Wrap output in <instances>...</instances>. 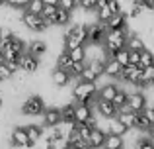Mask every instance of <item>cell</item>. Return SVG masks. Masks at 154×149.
I'll return each instance as SVG.
<instances>
[{
    "label": "cell",
    "instance_id": "cell-46",
    "mask_svg": "<svg viewBox=\"0 0 154 149\" xmlns=\"http://www.w3.org/2000/svg\"><path fill=\"white\" fill-rule=\"evenodd\" d=\"M66 149H84V147H80V145H74V147H66Z\"/></svg>",
    "mask_w": 154,
    "mask_h": 149
},
{
    "label": "cell",
    "instance_id": "cell-47",
    "mask_svg": "<svg viewBox=\"0 0 154 149\" xmlns=\"http://www.w3.org/2000/svg\"><path fill=\"white\" fill-rule=\"evenodd\" d=\"M117 149H125V147H117Z\"/></svg>",
    "mask_w": 154,
    "mask_h": 149
},
{
    "label": "cell",
    "instance_id": "cell-38",
    "mask_svg": "<svg viewBox=\"0 0 154 149\" xmlns=\"http://www.w3.org/2000/svg\"><path fill=\"white\" fill-rule=\"evenodd\" d=\"M27 4H29V0H6V6L14 8V10H26Z\"/></svg>",
    "mask_w": 154,
    "mask_h": 149
},
{
    "label": "cell",
    "instance_id": "cell-9",
    "mask_svg": "<svg viewBox=\"0 0 154 149\" xmlns=\"http://www.w3.org/2000/svg\"><path fill=\"white\" fill-rule=\"evenodd\" d=\"M94 108H96V114H98L100 118L109 120V118H115L117 116V106L111 102V100H103V98L98 96V102H96Z\"/></svg>",
    "mask_w": 154,
    "mask_h": 149
},
{
    "label": "cell",
    "instance_id": "cell-42",
    "mask_svg": "<svg viewBox=\"0 0 154 149\" xmlns=\"http://www.w3.org/2000/svg\"><path fill=\"white\" fill-rule=\"evenodd\" d=\"M45 149H63V147H59L57 143H47V145H45Z\"/></svg>",
    "mask_w": 154,
    "mask_h": 149
},
{
    "label": "cell",
    "instance_id": "cell-23",
    "mask_svg": "<svg viewBox=\"0 0 154 149\" xmlns=\"http://www.w3.org/2000/svg\"><path fill=\"white\" fill-rule=\"evenodd\" d=\"M119 90V86H117L115 83H107L103 84L102 88H98V96L103 100H113V96H115V92Z\"/></svg>",
    "mask_w": 154,
    "mask_h": 149
},
{
    "label": "cell",
    "instance_id": "cell-27",
    "mask_svg": "<svg viewBox=\"0 0 154 149\" xmlns=\"http://www.w3.org/2000/svg\"><path fill=\"white\" fill-rule=\"evenodd\" d=\"M60 114L63 120H74V100H68L60 106Z\"/></svg>",
    "mask_w": 154,
    "mask_h": 149
},
{
    "label": "cell",
    "instance_id": "cell-10",
    "mask_svg": "<svg viewBox=\"0 0 154 149\" xmlns=\"http://www.w3.org/2000/svg\"><path fill=\"white\" fill-rule=\"evenodd\" d=\"M43 126L45 128H57L60 122H63V114H60V108L53 106V108H45L43 112Z\"/></svg>",
    "mask_w": 154,
    "mask_h": 149
},
{
    "label": "cell",
    "instance_id": "cell-21",
    "mask_svg": "<svg viewBox=\"0 0 154 149\" xmlns=\"http://www.w3.org/2000/svg\"><path fill=\"white\" fill-rule=\"evenodd\" d=\"M26 128V134H27V139H29L31 143H37L39 139L43 138V126H35V124H27V126H23Z\"/></svg>",
    "mask_w": 154,
    "mask_h": 149
},
{
    "label": "cell",
    "instance_id": "cell-2",
    "mask_svg": "<svg viewBox=\"0 0 154 149\" xmlns=\"http://www.w3.org/2000/svg\"><path fill=\"white\" fill-rule=\"evenodd\" d=\"M127 35H129V28H125V30H107V34H105V39H103V49L105 53L113 55L115 51H119L121 47H125V43H127Z\"/></svg>",
    "mask_w": 154,
    "mask_h": 149
},
{
    "label": "cell",
    "instance_id": "cell-7",
    "mask_svg": "<svg viewBox=\"0 0 154 149\" xmlns=\"http://www.w3.org/2000/svg\"><path fill=\"white\" fill-rule=\"evenodd\" d=\"M18 65L22 71H26V73H37L39 69H41V61H39V57H35V55H31L29 51H23L22 55H20L18 59Z\"/></svg>",
    "mask_w": 154,
    "mask_h": 149
},
{
    "label": "cell",
    "instance_id": "cell-8",
    "mask_svg": "<svg viewBox=\"0 0 154 149\" xmlns=\"http://www.w3.org/2000/svg\"><path fill=\"white\" fill-rule=\"evenodd\" d=\"M127 104H129V108H131L133 112H143L144 108L148 106V98H146V94H144L143 90L135 88V90H131V92H129Z\"/></svg>",
    "mask_w": 154,
    "mask_h": 149
},
{
    "label": "cell",
    "instance_id": "cell-3",
    "mask_svg": "<svg viewBox=\"0 0 154 149\" xmlns=\"http://www.w3.org/2000/svg\"><path fill=\"white\" fill-rule=\"evenodd\" d=\"M20 20H22V24L29 31H33V34H43V31H47L51 28L49 20H45L41 14H33V12H27V10L22 12Z\"/></svg>",
    "mask_w": 154,
    "mask_h": 149
},
{
    "label": "cell",
    "instance_id": "cell-35",
    "mask_svg": "<svg viewBox=\"0 0 154 149\" xmlns=\"http://www.w3.org/2000/svg\"><path fill=\"white\" fill-rule=\"evenodd\" d=\"M57 4H45V6H43V10H41V16L45 20H49V24H51V18L53 16H55V12H57Z\"/></svg>",
    "mask_w": 154,
    "mask_h": 149
},
{
    "label": "cell",
    "instance_id": "cell-41",
    "mask_svg": "<svg viewBox=\"0 0 154 149\" xmlns=\"http://www.w3.org/2000/svg\"><path fill=\"white\" fill-rule=\"evenodd\" d=\"M143 114L144 116H146V120H148V122H154V106H146V108H144V110H143Z\"/></svg>",
    "mask_w": 154,
    "mask_h": 149
},
{
    "label": "cell",
    "instance_id": "cell-36",
    "mask_svg": "<svg viewBox=\"0 0 154 149\" xmlns=\"http://www.w3.org/2000/svg\"><path fill=\"white\" fill-rule=\"evenodd\" d=\"M78 8L88 10V12H96V8H98V0H78Z\"/></svg>",
    "mask_w": 154,
    "mask_h": 149
},
{
    "label": "cell",
    "instance_id": "cell-17",
    "mask_svg": "<svg viewBox=\"0 0 154 149\" xmlns=\"http://www.w3.org/2000/svg\"><path fill=\"white\" fill-rule=\"evenodd\" d=\"M70 22H72V12L63 10V8H57L55 16L51 18V26H57V28H64Z\"/></svg>",
    "mask_w": 154,
    "mask_h": 149
},
{
    "label": "cell",
    "instance_id": "cell-30",
    "mask_svg": "<svg viewBox=\"0 0 154 149\" xmlns=\"http://www.w3.org/2000/svg\"><path fill=\"white\" fill-rule=\"evenodd\" d=\"M72 57V61H86V45H78L74 49L68 51Z\"/></svg>",
    "mask_w": 154,
    "mask_h": 149
},
{
    "label": "cell",
    "instance_id": "cell-48",
    "mask_svg": "<svg viewBox=\"0 0 154 149\" xmlns=\"http://www.w3.org/2000/svg\"><path fill=\"white\" fill-rule=\"evenodd\" d=\"M152 141H154V138H152Z\"/></svg>",
    "mask_w": 154,
    "mask_h": 149
},
{
    "label": "cell",
    "instance_id": "cell-4",
    "mask_svg": "<svg viewBox=\"0 0 154 149\" xmlns=\"http://www.w3.org/2000/svg\"><path fill=\"white\" fill-rule=\"evenodd\" d=\"M45 112V100L39 94H27L26 100L22 104V114L27 118H35V116H41Z\"/></svg>",
    "mask_w": 154,
    "mask_h": 149
},
{
    "label": "cell",
    "instance_id": "cell-39",
    "mask_svg": "<svg viewBox=\"0 0 154 149\" xmlns=\"http://www.w3.org/2000/svg\"><path fill=\"white\" fill-rule=\"evenodd\" d=\"M14 79V73L6 67V63H0V80H12Z\"/></svg>",
    "mask_w": 154,
    "mask_h": 149
},
{
    "label": "cell",
    "instance_id": "cell-26",
    "mask_svg": "<svg viewBox=\"0 0 154 149\" xmlns=\"http://www.w3.org/2000/svg\"><path fill=\"white\" fill-rule=\"evenodd\" d=\"M117 118L121 120V122L125 124V126L131 130V128H135V112L133 110H127V112H117Z\"/></svg>",
    "mask_w": 154,
    "mask_h": 149
},
{
    "label": "cell",
    "instance_id": "cell-28",
    "mask_svg": "<svg viewBox=\"0 0 154 149\" xmlns=\"http://www.w3.org/2000/svg\"><path fill=\"white\" fill-rule=\"evenodd\" d=\"M127 98H129V92L125 90V88H119V90L115 92V96H113V100H111V102L115 104V106H117V110H119L121 106H125V104H127Z\"/></svg>",
    "mask_w": 154,
    "mask_h": 149
},
{
    "label": "cell",
    "instance_id": "cell-31",
    "mask_svg": "<svg viewBox=\"0 0 154 149\" xmlns=\"http://www.w3.org/2000/svg\"><path fill=\"white\" fill-rule=\"evenodd\" d=\"M113 57H115L123 67L129 65V49H127V47H121L119 51H115V53H113Z\"/></svg>",
    "mask_w": 154,
    "mask_h": 149
},
{
    "label": "cell",
    "instance_id": "cell-34",
    "mask_svg": "<svg viewBox=\"0 0 154 149\" xmlns=\"http://www.w3.org/2000/svg\"><path fill=\"white\" fill-rule=\"evenodd\" d=\"M43 0H29V4L26 6V10L27 12H33V14H41V10H43Z\"/></svg>",
    "mask_w": 154,
    "mask_h": 149
},
{
    "label": "cell",
    "instance_id": "cell-6",
    "mask_svg": "<svg viewBox=\"0 0 154 149\" xmlns=\"http://www.w3.org/2000/svg\"><path fill=\"white\" fill-rule=\"evenodd\" d=\"M10 145L12 147H20V149H31L35 147L33 143L27 139V134H26V128L23 126H18L10 131Z\"/></svg>",
    "mask_w": 154,
    "mask_h": 149
},
{
    "label": "cell",
    "instance_id": "cell-11",
    "mask_svg": "<svg viewBox=\"0 0 154 149\" xmlns=\"http://www.w3.org/2000/svg\"><path fill=\"white\" fill-rule=\"evenodd\" d=\"M121 71H123V65H121L113 55H109L103 61V75L105 76H109V79H119Z\"/></svg>",
    "mask_w": 154,
    "mask_h": 149
},
{
    "label": "cell",
    "instance_id": "cell-1",
    "mask_svg": "<svg viewBox=\"0 0 154 149\" xmlns=\"http://www.w3.org/2000/svg\"><path fill=\"white\" fill-rule=\"evenodd\" d=\"M72 100L96 106V102H98V86H96V83H88V80L78 79L76 84L72 86Z\"/></svg>",
    "mask_w": 154,
    "mask_h": 149
},
{
    "label": "cell",
    "instance_id": "cell-16",
    "mask_svg": "<svg viewBox=\"0 0 154 149\" xmlns=\"http://www.w3.org/2000/svg\"><path fill=\"white\" fill-rule=\"evenodd\" d=\"M125 47H127V49H131V51H143V49H146V43H144L143 35H140L139 31H129Z\"/></svg>",
    "mask_w": 154,
    "mask_h": 149
},
{
    "label": "cell",
    "instance_id": "cell-40",
    "mask_svg": "<svg viewBox=\"0 0 154 149\" xmlns=\"http://www.w3.org/2000/svg\"><path fill=\"white\" fill-rule=\"evenodd\" d=\"M139 61H140V51H131L129 49V63L139 65Z\"/></svg>",
    "mask_w": 154,
    "mask_h": 149
},
{
    "label": "cell",
    "instance_id": "cell-49",
    "mask_svg": "<svg viewBox=\"0 0 154 149\" xmlns=\"http://www.w3.org/2000/svg\"><path fill=\"white\" fill-rule=\"evenodd\" d=\"M63 149H66V147H63Z\"/></svg>",
    "mask_w": 154,
    "mask_h": 149
},
{
    "label": "cell",
    "instance_id": "cell-14",
    "mask_svg": "<svg viewBox=\"0 0 154 149\" xmlns=\"http://www.w3.org/2000/svg\"><path fill=\"white\" fill-rule=\"evenodd\" d=\"M105 24H107V30H125V28H129V16L123 10L119 14H113Z\"/></svg>",
    "mask_w": 154,
    "mask_h": 149
},
{
    "label": "cell",
    "instance_id": "cell-44",
    "mask_svg": "<svg viewBox=\"0 0 154 149\" xmlns=\"http://www.w3.org/2000/svg\"><path fill=\"white\" fill-rule=\"evenodd\" d=\"M148 134H150V135H152V138H154V122L150 124V128H148Z\"/></svg>",
    "mask_w": 154,
    "mask_h": 149
},
{
    "label": "cell",
    "instance_id": "cell-43",
    "mask_svg": "<svg viewBox=\"0 0 154 149\" xmlns=\"http://www.w3.org/2000/svg\"><path fill=\"white\" fill-rule=\"evenodd\" d=\"M43 4H57L59 6V0H43Z\"/></svg>",
    "mask_w": 154,
    "mask_h": 149
},
{
    "label": "cell",
    "instance_id": "cell-12",
    "mask_svg": "<svg viewBox=\"0 0 154 149\" xmlns=\"http://www.w3.org/2000/svg\"><path fill=\"white\" fill-rule=\"evenodd\" d=\"M70 80H72V76H70L68 71H64V69H60V67L55 65V69L51 71V83L55 84L57 88H64Z\"/></svg>",
    "mask_w": 154,
    "mask_h": 149
},
{
    "label": "cell",
    "instance_id": "cell-13",
    "mask_svg": "<svg viewBox=\"0 0 154 149\" xmlns=\"http://www.w3.org/2000/svg\"><path fill=\"white\" fill-rule=\"evenodd\" d=\"M92 114H94V106L84 104V102H76L74 100V122L76 124H84Z\"/></svg>",
    "mask_w": 154,
    "mask_h": 149
},
{
    "label": "cell",
    "instance_id": "cell-22",
    "mask_svg": "<svg viewBox=\"0 0 154 149\" xmlns=\"http://www.w3.org/2000/svg\"><path fill=\"white\" fill-rule=\"evenodd\" d=\"M133 149H154V141H152V135L148 131H140V135L137 138Z\"/></svg>",
    "mask_w": 154,
    "mask_h": 149
},
{
    "label": "cell",
    "instance_id": "cell-19",
    "mask_svg": "<svg viewBox=\"0 0 154 149\" xmlns=\"http://www.w3.org/2000/svg\"><path fill=\"white\" fill-rule=\"evenodd\" d=\"M47 49H49V45H47L43 39H33V41H29L27 43V49L26 51H29L31 55H35V57H45L47 55Z\"/></svg>",
    "mask_w": 154,
    "mask_h": 149
},
{
    "label": "cell",
    "instance_id": "cell-33",
    "mask_svg": "<svg viewBox=\"0 0 154 149\" xmlns=\"http://www.w3.org/2000/svg\"><path fill=\"white\" fill-rule=\"evenodd\" d=\"M80 80H88V83H96V80H98V75L94 73V71L90 69V67H84L82 69V73H80Z\"/></svg>",
    "mask_w": 154,
    "mask_h": 149
},
{
    "label": "cell",
    "instance_id": "cell-5",
    "mask_svg": "<svg viewBox=\"0 0 154 149\" xmlns=\"http://www.w3.org/2000/svg\"><path fill=\"white\" fill-rule=\"evenodd\" d=\"M105 34H107V24L105 22H92L88 24V43L92 45H102L103 39H105Z\"/></svg>",
    "mask_w": 154,
    "mask_h": 149
},
{
    "label": "cell",
    "instance_id": "cell-15",
    "mask_svg": "<svg viewBox=\"0 0 154 149\" xmlns=\"http://www.w3.org/2000/svg\"><path fill=\"white\" fill-rule=\"evenodd\" d=\"M105 131L102 130V128H92L90 131V138H88V149H100L103 147V141H105Z\"/></svg>",
    "mask_w": 154,
    "mask_h": 149
},
{
    "label": "cell",
    "instance_id": "cell-18",
    "mask_svg": "<svg viewBox=\"0 0 154 149\" xmlns=\"http://www.w3.org/2000/svg\"><path fill=\"white\" fill-rule=\"evenodd\" d=\"M105 131H107V134H117V135H125L129 131V128L125 126L123 122H121L119 118H109L107 120V124H105Z\"/></svg>",
    "mask_w": 154,
    "mask_h": 149
},
{
    "label": "cell",
    "instance_id": "cell-45",
    "mask_svg": "<svg viewBox=\"0 0 154 149\" xmlns=\"http://www.w3.org/2000/svg\"><path fill=\"white\" fill-rule=\"evenodd\" d=\"M2 108H4V96L0 94V110H2Z\"/></svg>",
    "mask_w": 154,
    "mask_h": 149
},
{
    "label": "cell",
    "instance_id": "cell-25",
    "mask_svg": "<svg viewBox=\"0 0 154 149\" xmlns=\"http://www.w3.org/2000/svg\"><path fill=\"white\" fill-rule=\"evenodd\" d=\"M150 128V122L146 120V116L143 112H135V130L137 131H148Z\"/></svg>",
    "mask_w": 154,
    "mask_h": 149
},
{
    "label": "cell",
    "instance_id": "cell-32",
    "mask_svg": "<svg viewBox=\"0 0 154 149\" xmlns=\"http://www.w3.org/2000/svg\"><path fill=\"white\" fill-rule=\"evenodd\" d=\"M84 67H86V61H74V63H72V67H70V76L78 80V79H80V73H82Z\"/></svg>",
    "mask_w": 154,
    "mask_h": 149
},
{
    "label": "cell",
    "instance_id": "cell-20",
    "mask_svg": "<svg viewBox=\"0 0 154 149\" xmlns=\"http://www.w3.org/2000/svg\"><path fill=\"white\" fill-rule=\"evenodd\" d=\"M117 147H125V135L107 134L103 141V149H117Z\"/></svg>",
    "mask_w": 154,
    "mask_h": 149
},
{
    "label": "cell",
    "instance_id": "cell-24",
    "mask_svg": "<svg viewBox=\"0 0 154 149\" xmlns=\"http://www.w3.org/2000/svg\"><path fill=\"white\" fill-rule=\"evenodd\" d=\"M72 57H70V53H68L66 49L64 51H60L59 55H57V67H60V69H64V71H68L70 73V67H72Z\"/></svg>",
    "mask_w": 154,
    "mask_h": 149
},
{
    "label": "cell",
    "instance_id": "cell-29",
    "mask_svg": "<svg viewBox=\"0 0 154 149\" xmlns=\"http://www.w3.org/2000/svg\"><path fill=\"white\" fill-rule=\"evenodd\" d=\"M140 67H148V65H154V51L150 49H143L140 51V61H139Z\"/></svg>",
    "mask_w": 154,
    "mask_h": 149
},
{
    "label": "cell",
    "instance_id": "cell-37",
    "mask_svg": "<svg viewBox=\"0 0 154 149\" xmlns=\"http://www.w3.org/2000/svg\"><path fill=\"white\" fill-rule=\"evenodd\" d=\"M59 8L68 10V12H74L76 8H78V0H59Z\"/></svg>",
    "mask_w": 154,
    "mask_h": 149
}]
</instances>
